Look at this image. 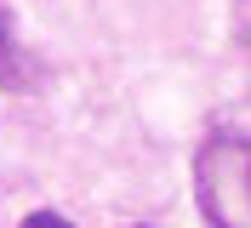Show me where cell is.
I'll use <instances>...</instances> for the list:
<instances>
[{"mask_svg":"<svg viewBox=\"0 0 251 228\" xmlns=\"http://www.w3.org/2000/svg\"><path fill=\"white\" fill-rule=\"evenodd\" d=\"M194 188L211 228H251V137H211L194 160Z\"/></svg>","mask_w":251,"mask_h":228,"instance_id":"obj_1","label":"cell"},{"mask_svg":"<svg viewBox=\"0 0 251 228\" xmlns=\"http://www.w3.org/2000/svg\"><path fill=\"white\" fill-rule=\"evenodd\" d=\"M0 86L6 91L29 86V63H23V51H17V34H12V23H6V12H0Z\"/></svg>","mask_w":251,"mask_h":228,"instance_id":"obj_2","label":"cell"},{"mask_svg":"<svg viewBox=\"0 0 251 228\" xmlns=\"http://www.w3.org/2000/svg\"><path fill=\"white\" fill-rule=\"evenodd\" d=\"M23 228H75V223L57 217V211H34V217H23Z\"/></svg>","mask_w":251,"mask_h":228,"instance_id":"obj_3","label":"cell"}]
</instances>
